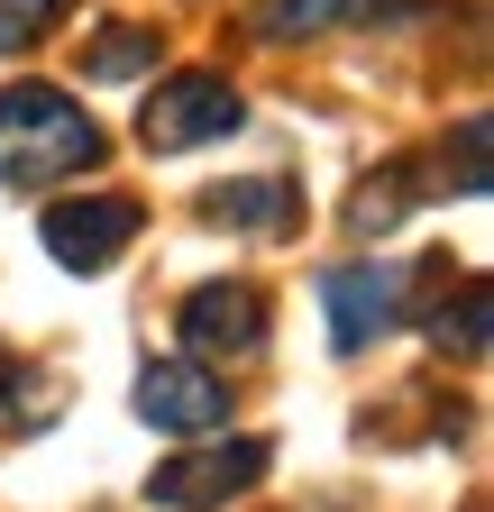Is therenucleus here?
Returning <instances> with one entry per match:
<instances>
[{"mask_svg":"<svg viewBox=\"0 0 494 512\" xmlns=\"http://www.w3.org/2000/svg\"><path fill=\"white\" fill-rule=\"evenodd\" d=\"M430 192H458V202H485L494 192V119L485 110H467L458 119V138H440V156H430Z\"/></svg>","mask_w":494,"mask_h":512,"instance_id":"obj_11","label":"nucleus"},{"mask_svg":"<svg viewBox=\"0 0 494 512\" xmlns=\"http://www.w3.org/2000/svg\"><path fill=\"white\" fill-rule=\"evenodd\" d=\"M202 220L211 229H293L302 220V183H284V174L220 183V192H202Z\"/></svg>","mask_w":494,"mask_h":512,"instance_id":"obj_9","label":"nucleus"},{"mask_svg":"<svg viewBox=\"0 0 494 512\" xmlns=\"http://www.w3.org/2000/svg\"><path fill=\"white\" fill-rule=\"evenodd\" d=\"M238 119H247V101H238L229 74H174V83H156L147 110H138V147H147V156H193V147H211V138H238Z\"/></svg>","mask_w":494,"mask_h":512,"instance_id":"obj_3","label":"nucleus"},{"mask_svg":"<svg viewBox=\"0 0 494 512\" xmlns=\"http://www.w3.org/2000/svg\"><path fill=\"white\" fill-rule=\"evenodd\" d=\"M275 467V448L266 439H211V448H183V458H165L147 476V512H220L238 503L247 485H257Z\"/></svg>","mask_w":494,"mask_h":512,"instance_id":"obj_4","label":"nucleus"},{"mask_svg":"<svg viewBox=\"0 0 494 512\" xmlns=\"http://www.w3.org/2000/svg\"><path fill=\"white\" fill-rule=\"evenodd\" d=\"M147 64H156V28L110 19V28L92 37V55H83V83H129V74H147Z\"/></svg>","mask_w":494,"mask_h":512,"instance_id":"obj_14","label":"nucleus"},{"mask_svg":"<svg viewBox=\"0 0 494 512\" xmlns=\"http://www.w3.org/2000/svg\"><path fill=\"white\" fill-rule=\"evenodd\" d=\"M412 202H421L412 165H385V174H366V183L348 192V238H385V229H394Z\"/></svg>","mask_w":494,"mask_h":512,"instance_id":"obj_13","label":"nucleus"},{"mask_svg":"<svg viewBox=\"0 0 494 512\" xmlns=\"http://www.w3.org/2000/svg\"><path fill=\"white\" fill-rule=\"evenodd\" d=\"M147 229V202H129V192H83V202H55L46 211V256L65 275H101L129 256V238Z\"/></svg>","mask_w":494,"mask_h":512,"instance_id":"obj_5","label":"nucleus"},{"mask_svg":"<svg viewBox=\"0 0 494 512\" xmlns=\"http://www.w3.org/2000/svg\"><path fill=\"white\" fill-rule=\"evenodd\" d=\"M440 284H449V256H421V266H403V256H376V266H330V275H321L330 348H339V357L376 348L385 330H403V311L430 302Z\"/></svg>","mask_w":494,"mask_h":512,"instance_id":"obj_2","label":"nucleus"},{"mask_svg":"<svg viewBox=\"0 0 494 512\" xmlns=\"http://www.w3.org/2000/svg\"><path fill=\"white\" fill-rule=\"evenodd\" d=\"M485 320H494V284L485 275H458V302H449V284L430 293V311H421V330H430V348L440 357H485Z\"/></svg>","mask_w":494,"mask_h":512,"instance_id":"obj_10","label":"nucleus"},{"mask_svg":"<svg viewBox=\"0 0 494 512\" xmlns=\"http://www.w3.org/2000/svg\"><path fill=\"white\" fill-rule=\"evenodd\" d=\"M101 156H110V138H101V119L74 92H55V83H10L0 92V183L10 192L92 174Z\"/></svg>","mask_w":494,"mask_h":512,"instance_id":"obj_1","label":"nucleus"},{"mask_svg":"<svg viewBox=\"0 0 494 512\" xmlns=\"http://www.w3.org/2000/svg\"><path fill=\"white\" fill-rule=\"evenodd\" d=\"M65 10H74V0H0V55L55 37V28H65Z\"/></svg>","mask_w":494,"mask_h":512,"instance_id":"obj_15","label":"nucleus"},{"mask_svg":"<svg viewBox=\"0 0 494 512\" xmlns=\"http://www.w3.org/2000/svg\"><path fill=\"white\" fill-rule=\"evenodd\" d=\"M421 0H247V37L266 46H302V37H339V28H366V19H412Z\"/></svg>","mask_w":494,"mask_h":512,"instance_id":"obj_8","label":"nucleus"},{"mask_svg":"<svg viewBox=\"0 0 494 512\" xmlns=\"http://www.w3.org/2000/svg\"><path fill=\"white\" fill-rule=\"evenodd\" d=\"M138 421L165 439H211L229 421V384L211 375V357H156L138 375Z\"/></svg>","mask_w":494,"mask_h":512,"instance_id":"obj_6","label":"nucleus"},{"mask_svg":"<svg viewBox=\"0 0 494 512\" xmlns=\"http://www.w3.org/2000/svg\"><path fill=\"white\" fill-rule=\"evenodd\" d=\"M55 421V375L28 357H0V439H28Z\"/></svg>","mask_w":494,"mask_h":512,"instance_id":"obj_12","label":"nucleus"},{"mask_svg":"<svg viewBox=\"0 0 494 512\" xmlns=\"http://www.w3.org/2000/svg\"><path fill=\"white\" fill-rule=\"evenodd\" d=\"M174 330H183V348L193 357H257L266 348V293L247 284V275H220V284H193L183 293V311H174Z\"/></svg>","mask_w":494,"mask_h":512,"instance_id":"obj_7","label":"nucleus"}]
</instances>
